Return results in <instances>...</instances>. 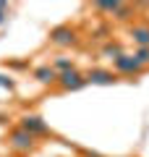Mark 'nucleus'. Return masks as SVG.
<instances>
[{"label":"nucleus","mask_w":149,"mask_h":157,"mask_svg":"<svg viewBox=\"0 0 149 157\" xmlns=\"http://www.w3.org/2000/svg\"><path fill=\"white\" fill-rule=\"evenodd\" d=\"M8 147H11L13 152H29L34 147V136L26 134V131L18 126V128H13L11 136H8Z\"/></svg>","instance_id":"obj_1"},{"label":"nucleus","mask_w":149,"mask_h":157,"mask_svg":"<svg viewBox=\"0 0 149 157\" xmlns=\"http://www.w3.org/2000/svg\"><path fill=\"white\" fill-rule=\"evenodd\" d=\"M58 84L66 92H76V89H81V86H86V76H84L81 71H76V68H71V71H66V73L58 76Z\"/></svg>","instance_id":"obj_2"},{"label":"nucleus","mask_w":149,"mask_h":157,"mask_svg":"<svg viewBox=\"0 0 149 157\" xmlns=\"http://www.w3.org/2000/svg\"><path fill=\"white\" fill-rule=\"evenodd\" d=\"M21 128L26 131V134H32L34 139H37V136L50 134V126L44 123L39 115H24V118H21Z\"/></svg>","instance_id":"obj_3"},{"label":"nucleus","mask_w":149,"mask_h":157,"mask_svg":"<svg viewBox=\"0 0 149 157\" xmlns=\"http://www.w3.org/2000/svg\"><path fill=\"white\" fill-rule=\"evenodd\" d=\"M86 76V84H94V86H110L115 84V71H107V68H92Z\"/></svg>","instance_id":"obj_4"},{"label":"nucleus","mask_w":149,"mask_h":157,"mask_svg":"<svg viewBox=\"0 0 149 157\" xmlns=\"http://www.w3.org/2000/svg\"><path fill=\"white\" fill-rule=\"evenodd\" d=\"M50 42L58 47H71L73 42H76V32H73L71 26H58L50 32Z\"/></svg>","instance_id":"obj_5"},{"label":"nucleus","mask_w":149,"mask_h":157,"mask_svg":"<svg viewBox=\"0 0 149 157\" xmlns=\"http://www.w3.org/2000/svg\"><path fill=\"white\" fill-rule=\"evenodd\" d=\"M113 68H115L118 73H126V76H131V73H141V66H139L136 58L128 55V52H123L120 58H115V60H113Z\"/></svg>","instance_id":"obj_6"},{"label":"nucleus","mask_w":149,"mask_h":157,"mask_svg":"<svg viewBox=\"0 0 149 157\" xmlns=\"http://www.w3.org/2000/svg\"><path fill=\"white\" fill-rule=\"evenodd\" d=\"M34 78H37L39 84H55L58 81V71L52 66H39L37 71H34Z\"/></svg>","instance_id":"obj_7"},{"label":"nucleus","mask_w":149,"mask_h":157,"mask_svg":"<svg viewBox=\"0 0 149 157\" xmlns=\"http://www.w3.org/2000/svg\"><path fill=\"white\" fill-rule=\"evenodd\" d=\"M97 8L105 13H118V18H128V8L123 3H97Z\"/></svg>","instance_id":"obj_8"},{"label":"nucleus","mask_w":149,"mask_h":157,"mask_svg":"<svg viewBox=\"0 0 149 157\" xmlns=\"http://www.w3.org/2000/svg\"><path fill=\"white\" fill-rule=\"evenodd\" d=\"M131 39L139 47H149V26H133L131 29Z\"/></svg>","instance_id":"obj_9"},{"label":"nucleus","mask_w":149,"mask_h":157,"mask_svg":"<svg viewBox=\"0 0 149 157\" xmlns=\"http://www.w3.org/2000/svg\"><path fill=\"white\" fill-rule=\"evenodd\" d=\"M102 55L110 58V60H115V58L123 55V50H120V45H105V47H102Z\"/></svg>","instance_id":"obj_10"},{"label":"nucleus","mask_w":149,"mask_h":157,"mask_svg":"<svg viewBox=\"0 0 149 157\" xmlns=\"http://www.w3.org/2000/svg\"><path fill=\"white\" fill-rule=\"evenodd\" d=\"M133 58H136V63H139V66H149V47H139V50L136 52H133Z\"/></svg>","instance_id":"obj_11"},{"label":"nucleus","mask_w":149,"mask_h":157,"mask_svg":"<svg viewBox=\"0 0 149 157\" xmlns=\"http://www.w3.org/2000/svg\"><path fill=\"white\" fill-rule=\"evenodd\" d=\"M0 86H3V89H13L16 81H13L11 76H6V73H0Z\"/></svg>","instance_id":"obj_12"},{"label":"nucleus","mask_w":149,"mask_h":157,"mask_svg":"<svg viewBox=\"0 0 149 157\" xmlns=\"http://www.w3.org/2000/svg\"><path fill=\"white\" fill-rule=\"evenodd\" d=\"M6 21H8V6L0 3V24H6Z\"/></svg>","instance_id":"obj_13"}]
</instances>
